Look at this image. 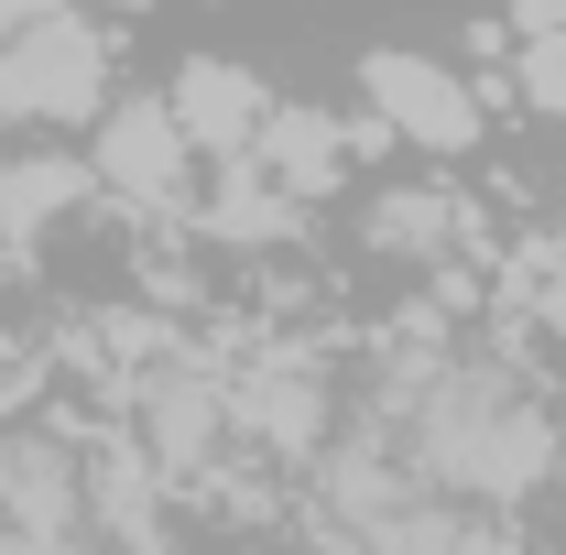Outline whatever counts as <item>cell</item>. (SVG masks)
<instances>
[{
  "label": "cell",
  "mask_w": 566,
  "mask_h": 555,
  "mask_svg": "<svg viewBox=\"0 0 566 555\" xmlns=\"http://www.w3.org/2000/svg\"><path fill=\"white\" fill-rule=\"evenodd\" d=\"M403 469L458 490V501H523L556 469V425L491 370H436L415 392V425H403Z\"/></svg>",
  "instance_id": "6da1fadb"
},
{
  "label": "cell",
  "mask_w": 566,
  "mask_h": 555,
  "mask_svg": "<svg viewBox=\"0 0 566 555\" xmlns=\"http://www.w3.org/2000/svg\"><path fill=\"white\" fill-rule=\"evenodd\" d=\"M109 109V33L87 0H44L0 33V121H98Z\"/></svg>",
  "instance_id": "7a4b0ae2"
},
{
  "label": "cell",
  "mask_w": 566,
  "mask_h": 555,
  "mask_svg": "<svg viewBox=\"0 0 566 555\" xmlns=\"http://www.w3.org/2000/svg\"><path fill=\"white\" fill-rule=\"evenodd\" d=\"M87 175H98L109 208H132V218H197V142L175 121V98H109Z\"/></svg>",
  "instance_id": "3957f363"
},
{
  "label": "cell",
  "mask_w": 566,
  "mask_h": 555,
  "mask_svg": "<svg viewBox=\"0 0 566 555\" xmlns=\"http://www.w3.org/2000/svg\"><path fill=\"white\" fill-rule=\"evenodd\" d=\"M359 98H370V132L403 142V153H469L480 142V87L436 55H403V44L359 55Z\"/></svg>",
  "instance_id": "277c9868"
},
{
  "label": "cell",
  "mask_w": 566,
  "mask_h": 555,
  "mask_svg": "<svg viewBox=\"0 0 566 555\" xmlns=\"http://www.w3.org/2000/svg\"><path fill=\"white\" fill-rule=\"evenodd\" d=\"M229 436H251V447H273V458H305V447L327 436V381H316V359H305V348H262V359L229 381Z\"/></svg>",
  "instance_id": "5b68a950"
},
{
  "label": "cell",
  "mask_w": 566,
  "mask_h": 555,
  "mask_svg": "<svg viewBox=\"0 0 566 555\" xmlns=\"http://www.w3.org/2000/svg\"><path fill=\"white\" fill-rule=\"evenodd\" d=\"M349 153H359V132H349V121H327V109H305V98H294V109L273 98V109H262V132H251V164L273 175L294 208L338 197V186H349Z\"/></svg>",
  "instance_id": "8992f818"
},
{
  "label": "cell",
  "mask_w": 566,
  "mask_h": 555,
  "mask_svg": "<svg viewBox=\"0 0 566 555\" xmlns=\"http://www.w3.org/2000/svg\"><path fill=\"white\" fill-rule=\"evenodd\" d=\"M164 98H175V121H186V142H197L208 164H229V153H251V132H262V109H273V98H262V76H251V66H229V55H186Z\"/></svg>",
  "instance_id": "52a82bcc"
},
{
  "label": "cell",
  "mask_w": 566,
  "mask_h": 555,
  "mask_svg": "<svg viewBox=\"0 0 566 555\" xmlns=\"http://www.w3.org/2000/svg\"><path fill=\"white\" fill-rule=\"evenodd\" d=\"M294 218H305V208L283 197L251 153H229V164H218V186L197 197V229H208V240H229V251H273V240H294Z\"/></svg>",
  "instance_id": "ba28073f"
},
{
  "label": "cell",
  "mask_w": 566,
  "mask_h": 555,
  "mask_svg": "<svg viewBox=\"0 0 566 555\" xmlns=\"http://www.w3.org/2000/svg\"><path fill=\"white\" fill-rule=\"evenodd\" d=\"M98 197V175L76 164V153H0V240L22 251V240H44L66 208Z\"/></svg>",
  "instance_id": "9c48e42d"
},
{
  "label": "cell",
  "mask_w": 566,
  "mask_h": 555,
  "mask_svg": "<svg viewBox=\"0 0 566 555\" xmlns=\"http://www.w3.org/2000/svg\"><path fill=\"white\" fill-rule=\"evenodd\" d=\"M469 240V208L447 197V186H424V197H370V251H392V262H436V251H458Z\"/></svg>",
  "instance_id": "30bf717a"
},
{
  "label": "cell",
  "mask_w": 566,
  "mask_h": 555,
  "mask_svg": "<svg viewBox=\"0 0 566 555\" xmlns=\"http://www.w3.org/2000/svg\"><path fill=\"white\" fill-rule=\"evenodd\" d=\"M512 66H523V98H534L545 121H566V33H523Z\"/></svg>",
  "instance_id": "8fae6325"
},
{
  "label": "cell",
  "mask_w": 566,
  "mask_h": 555,
  "mask_svg": "<svg viewBox=\"0 0 566 555\" xmlns=\"http://www.w3.org/2000/svg\"><path fill=\"white\" fill-rule=\"evenodd\" d=\"M534 316L566 327V240H556V251H534Z\"/></svg>",
  "instance_id": "7c38bea8"
},
{
  "label": "cell",
  "mask_w": 566,
  "mask_h": 555,
  "mask_svg": "<svg viewBox=\"0 0 566 555\" xmlns=\"http://www.w3.org/2000/svg\"><path fill=\"white\" fill-rule=\"evenodd\" d=\"M512 33H566V0H512Z\"/></svg>",
  "instance_id": "4fadbf2b"
},
{
  "label": "cell",
  "mask_w": 566,
  "mask_h": 555,
  "mask_svg": "<svg viewBox=\"0 0 566 555\" xmlns=\"http://www.w3.org/2000/svg\"><path fill=\"white\" fill-rule=\"evenodd\" d=\"M11 555H98V545H76V534H22Z\"/></svg>",
  "instance_id": "5bb4252c"
},
{
  "label": "cell",
  "mask_w": 566,
  "mask_h": 555,
  "mask_svg": "<svg viewBox=\"0 0 566 555\" xmlns=\"http://www.w3.org/2000/svg\"><path fill=\"white\" fill-rule=\"evenodd\" d=\"M87 11H153V0H87Z\"/></svg>",
  "instance_id": "9a60e30c"
}]
</instances>
